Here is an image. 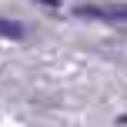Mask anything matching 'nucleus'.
Returning a JSON list of instances; mask_svg holds the SVG:
<instances>
[{
	"label": "nucleus",
	"instance_id": "1",
	"mask_svg": "<svg viewBox=\"0 0 127 127\" xmlns=\"http://www.w3.org/2000/svg\"><path fill=\"white\" fill-rule=\"evenodd\" d=\"M77 13L97 20H110V24H127V3H110V7H80Z\"/></svg>",
	"mask_w": 127,
	"mask_h": 127
},
{
	"label": "nucleus",
	"instance_id": "3",
	"mask_svg": "<svg viewBox=\"0 0 127 127\" xmlns=\"http://www.w3.org/2000/svg\"><path fill=\"white\" fill-rule=\"evenodd\" d=\"M40 3H47V7H57V0H40Z\"/></svg>",
	"mask_w": 127,
	"mask_h": 127
},
{
	"label": "nucleus",
	"instance_id": "2",
	"mask_svg": "<svg viewBox=\"0 0 127 127\" xmlns=\"http://www.w3.org/2000/svg\"><path fill=\"white\" fill-rule=\"evenodd\" d=\"M0 37H7V40H20V37H24V24L0 17Z\"/></svg>",
	"mask_w": 127,
	"mask_h": 127
},
{
	"label": "nucleus",
	"instance_id": "4",
	"mask_svg": "<svg viewBox=\"0 0 127 127\" xmlns=\"http://www.w3.org/2000/svg\"><path fill=\"white\" fill-rule=\"evenodd\" d=\"M124 124H127V117H124Z\"/></svg>",
	"mask_w": 127,
	"mask_h": 127
}]
</instances>
